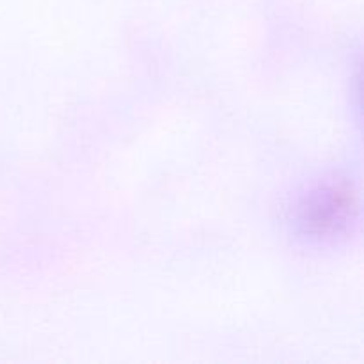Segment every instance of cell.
Listing matches in <instances>:
<instances>
[{
	"label": "cell",
	"mask_w": 364,
	"mask_h": 364,
	"mask_svg": "<svg viewBox=\"0 0 364 364\" xmlns=\"http://www.w3.org/2000/svg\"><path fill=\"white\" fill-rule=\"evenodd\" d=\"M354 194L347 185H327L306 198L301 208V224L315 235L336 233L354 212Z\"/></svg>",
	"instance_id": "obj_1"
}]
</instances>
